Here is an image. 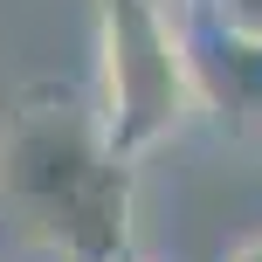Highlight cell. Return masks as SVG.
I'll list each match as a JSON object with an SVG mask.
<instances>
[{
	"label": "cell",
	"instance_id": "cell-1",
	"mask_svg": "<svg viewBox=\"0 0 262 262\" xmlns=\"http://www.w3.org/2000/svg\"><path fill=\"white\" fill-rule=\"evenodd\" d=\"M124 172L97 138L90 104L41 97L0 124V193L83 262H124Z\"/></svg>",
	"mask_w": 262,
	"mask_h": 262
},
{
	"label": "cell",
	"instance_id": "cell-2",
	"mask_svg": "<svg viewBox=\"0 0 262 262\" xmlns=\"http://www.w3.org/2000/svg\"><path fill=\"white\" fill-rule=\"evenodd\" d=\"M97 138L118 166H138L200 111L180 7L97 0Z\"/></svg>",
	"mask_w": 262,
	"mask_h": 262
},
{
	"label": "cell",
	"instance_id": "cell-3",
	"mask_svg": "<svg viewBox=\"0 0 262 262\" xmlns=\"http://www.w3.org/2000/svg\"><path fill=\"white\" fill-rule=\"evenodd\" d=\"M180 35H186V62H193L200 104L235 111V118H262V28L228 21L207 0H186Z\"/></svg>",
	"mask_w": 262,
	"mask_h": 262
},
{
	"label": "cell",
	"instance_id": "cell-4",
	"mask_svg": "<svg viewBox=\"0 0 262 262\" xmlns=\"http://www.w3.org/2000/svg\"><path fill=\"white\" fill-rule=\"evenodd\" d=\"M228 262H262V235H255V242H242V249L228 255Z\"/></svg>",
	"mask_w": 262,
	"mask_h": 262
},
{
	"label": "cell",
	"instance_id": "cell-5",
	"mask_svg": "<svg viewBox=\"0 0 262 262\" xmlns=\"http://www.w3.org/2000/svg\"><path fill=\"white\" fill-rule=\"evenodd\" d=\"M124 262H131V255H124Z\"/></svg>",
	"mask_w": 262,
	"mask_h": 262
}]
</instances>
